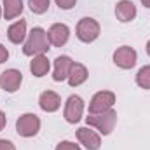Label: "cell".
<instances>
[{"label": "cell", "instance_id": "obj_14", "mask_svg": "<svg viewBox=\"0 0 150 150\" xmlns=\"http://www.w3.org/2000/svg\"><path fill=\"white\" fill-rule=\"evenodd\" d=\"M87 77H89V72H87V68L82 65V63H75L72 65V70H70V75H68V84L72 86V87H79L80 84H84L86 80H87Z\"/></svg>", "mask_w": 150, "mask_h": 150}, {"label": "cell", "instance_id": "obj_24", "mask_svg": "<svg viewBox=\"0 0 150 150\" xmlns=\"http://www.w3.org/2000/svg\"><path fill=\"white\" fill-rule=\"evenodd\" d=\"M5 124H7V117H5V113L0 110V131L5 127Z\"/></svg>", "mask_w": 150, "mask_h": 150}, {"label": "cell", "instance_id": "obj_17", "mask_svg": "<svg viewBox=\"0 0 150 150\" xmlns=\"http://www.w3.org/2000/svg\"><path fill=\"white\" fill-rule=\"evenodd\" d=\"M2 11L5 19H14L23 12V0H4Z\"/></svg>", "mask_w": 150, "mask_h": 150}, {"label": "cell", "instance_id": "obj_22", "mask_svg": "<svg viewBox=\"0 0 150 150\" xmlns=\"http://www.w3.org/2000/svg\"><path fill=\"white\" fill-rule=\"evenodd\" d=\"M0 150H16L11 140H0Z\"/></svg>", "mask_w": 150, "mask_h": 150}, {"label": "cell", "instance_id": "obj_8", "mask_svg": "<svg viewBox=\"0 0 150 150\" xmlns=\"http://www.w3.org/2000/svg\"><path fill=\"white\" fill-rule=\"evenodd\" d=\"M77 140H79L80 145H84V149H87V150H100V147H101L100 133L93 131L89 126L77 129Z\"/></svg>", "mask_w": 150, "mask_h": 150}, {"label": "cell", "instance_id": "obj_9", "mask_svg": "<svg viewBox=\"0 0 150 150\" xmlns=\"http://www.w3.org/2000/svg\"><path fill=\"white\" fill-rule=\"evenodd\" d=\"M21 82H23V74L16 68H9L0 75V87L5 93H16L21 87Z\"/></svg>", "mask_w": 150, "mask_h": 150}, {"label": "cell", "instance_id": "obj_1", "mask_svg": "<svg viewBox=\"0 0 150 150\" xmlns=\"http://www.w3.org/2000/svg\"><path fill=\"white\" fill-rule=\"evenodd\" d=\"M49 38H47V32L40 26H35L30 33L28 38L25 42V47H23V52L26 56H38V54H45L49 51Z\"/></svg>", "mask_w": 150, "mask_h": 150}, {"label": "cell", "instance_id": "obj_19", "mask_svg": "<svg viewBox=\"0 0 150 150\" xmlns=\"http://www.w3.org/2000/svg\"><path fill=\"white\" fill-rule=\"evenodd\" d=\"M51 0H28V7L33 14H44L49 11Z\"/></svg>", "mask_w": 150, "mask_h": 150}, {"label": "cell", "instance_id": "obj_27", "mask_svg": "<svg viewBox=\"0 0 150 150\" xmlns=\"http://www.w3.org/2000/svg\"><path fill=\"white\" fill-rule=\"evenodd\" d=\"M2 14H4V11H2V7H0V18H2Z\"/></svg>", "mask_w": 150, "mask_h": 150}, {"label": "cell", "instance_id": "obj_5", "mask_svg": "<svg viewBox=\"0 0 150 150\" xmlns=\"http://www.w3.org/2000/svg\"><path fill=\"white\" fill-rule=\"evenodd\" d=\"M84 108H86L84 100L80 96H77V94H72L67 100V103H65V110H63L65 120L68 124H77L82 119V115H84Z\"/></svg>", "mask_w": 150, "mask_h": 150}, {"label": "cell", "instance_id": "obj_20", "mask_svg": "<svg viewBox=\"0 0 150 150\" xmlns=\"http://www.w3.org/2000/svg\"><path fill=\"white\" fill-rule=\"evenodd\" d=\"M56 150H80V147L74 143V142H59L58 145H56Z\"/></svg>", "mask_w": 150, "mask_h": 150}, {"label": "cell", "instance_id": "obj_23", "mask_svg": "<svg viewBox=\"0 0 150 150\" xmlns=\"http://www.w3.org/2000/svg\"><path fill=\"white\" fill-rule=\"evenodd\" d=\"M7 59H9V51H7V47H5V45H2V44H0V65H2V63H5Z\"/></svg>", "mask_w": 150, "mask_h": 150}, {"label": "cell", "instance_id": "obj_10", "mask_svg": "<svg viewBox=\"0 0 150 150\" xmlns=\"http://www.w3.org/2000/svg\"><path fill=\"white\" fill-rule=\"evenodd\" d=\"M47 38L51 42V45L54 47H63L68 38H70V28L63 23H54L49 30H47Z\"/></svg>", "mask_w": 150, "mask_h": 150}, {"label": "cell", "instance_id": "obj_26", "mask_svg": "<svg viewBox=\"0 0 150 150\" xmlns=\"http://www.w3.org/2000/svg\"><path fill=\"white\" fill-rule=\"evenodd\" d=\"M147 54H149V56H150V40H149V42H147Z\"/></svg>", "mask_w": 150, "mask_h": 150}, {"label": "cell", "instance_id": "obj_15", "mask_svg": "<svg viewBox=\"0 0 150 150\" xmlns=\"http://www.w3.org/2000/svg\"><path fill=\"white\" fill-rule=\"evenodd\" d=\"M49 70H51V63H49L47 56H44V54L33 56V59L30 61V72H32L33 77L40 79V77L49 74Z\"/></svg>", "mask_w": 150, "mask_h": 150}, {"label": "cell", "instance_id": "obj_12", "mask_svg": "<svg viewBox=\"0 0 150 150\" xmlns=\"http://www.w3.org/2000/svg\"><path fill=\"white\" fill-rule=\"evenodd\" d=\"M38 105H40V108H42L44 112L52 113V112H56V110H59V107H61V98H59V94L54 93V91H44V93L38 96Z\"/></svg>", "mask_w": 150, "mask_h": 150}, {"label": "cell", "instance_id": "obj_2", "mask_svg": "<svg viewBox=\"0 0 150 150\" xmlns=\"http://www.w3.org/2000/svg\"><path fill=\"white\" fill-rule=\"evenodd\" d=\"M86 122L89 127H94L100 134L108 136L115 129L117 124V112L115 110H107L101 113H89V117H86Z\"/></svg>", "mask_w": 150, "mask_h": 150}, {"label": "cell", "instance_id": "obj_18", "mask_svg": "<svg viewBox=\"0 0 150 150\" xmlns=\"http://www.w3.org/2000/svg\"><path fill=\"white\" fill-rule=\"evenodd\" d=\"M136 84L142 89H150V65H145L136 74Z\"/></svg>", "mask_w": 150, "mask_h": 150}, {"label": "cell", "instance_id": "obj_4", "mask_svg": "<svg viewBox=\"0 0 150 150\" xmlns=\"http://www.w3.org/2000/svg\"><path fill=\"white\" fill-rule=\"evenodd\" d=\"M16 131L23 138H32L40 131V119L35 113H23L16 120Z\"/></svg>", "mask_w": 150, "mask_h": 150}, {"label": "cell", "instance_id": "obj_6", "mask_svg": "<svg viewBox=\"0 0 150 150\" xmlns=\"http://www.w3.org/2000/svg\"><path fill=\"white\" fill-rule=\"evenodd\" d=\"M138 61V54L129 45H120L113 51V63L122 70H131Z\"/></svg>", "mask_w": 150, "mask_h": 150}, {"label": "cell", "instance_id": "obj_11", "mask_svg": "<svg viewBox=\"0 0 150 150\" xmlns=\"http://www.w3.org/2000/svg\"><path fill=\"white\" fill-rule=\"evenodd\" d=\"M74 59L70 56H58L54 59V72H52V79L54 82H63L68 79L70 70H72Z\"/></svg>", "mask_w": 150, "mask_h": 150}, {"label": "cell", "instance_id": "obj_13", "mask_svg": "<svg viewBox=\"0 0 150 150\" xmlns=\"http://www.w3.org/2000/svg\"><path fill=\"white\" fill-rule=\"evenodd\" d=\"M138 11H136V5L131 2V0H120L117 5H115V16L120 23H129L136 18Z\"/></svg>", "mask_w": 150, "mask_h": 150}, {"label": "cell", "instance_id": "obj_3", "mask_svg": "<svg viewBox=\"0 0 150 150\" xmlns=\"http://www.w3.org/2000/svg\"><path fill=\"white\" fill-rule=\"evenodd\" d=\"M101 33V28H100V23L93 18H82L79 23H77V28H75V35L80 42L84 44H91L94 42L96 38L100 37Z\"/></svg>", "mask_w": 150, "mask_h": 150}, {"label": "cell", "instance_id": "obj_25", "mask_svg": "<svg viewBox=\"0 0 150 150\" xmlns=\"http://www.w3.org/2000/svg\"><path fill=\"white\" fill-rule=\"evenodd\" d=\"M142 4H143L145 7H149V9H150V0H142Z\"/></svg>", "mask_w": 150, "mask_h": 150}, {"label": "cell", "instance_id": "obj_7", "mask_svg": "<svg viewBox=\"0 0 150 150\" xmlns=\"http://www.w3.org/2000/svg\"><path fill=\"white\" fill-rule=\"evenodd\" d=\"M115 105V94L112 91H100L91 98L89 103V113H101L112 110Z\"/></svg>", "mask_w": 150, "mask_h": 150}, {"label": "cell", "instance_id": "obj_21", "mask_svg": "<svg viewBox=\"0 0 150 150\" xmlns=\"http://www.w3.org/2000/svg\"><path fill=\"white\" fill-rule=\"evenodd\" d=\"M54 2H56V5H58L59 9H63V11L72 9V7H75V4H77V0H54Z\"/></svg>", "mask_w": 150, "mask_h": 150}, {"label": "cell", "instance_id": "obj_16", "mask_svg": "<svg viewBox=\"0 0 150 150\" xmlns=\"http://www.w3.org/2000/svg\"><path fill=\"white\" fill-rule=\"evenodd\" d=\"M26 37V21L25 19H19L16 23H12L7 30V38L12 42V44H21L25 42Z\"/></svg>", "mask_w": 150, "mask_h": 150}]
</instances>
